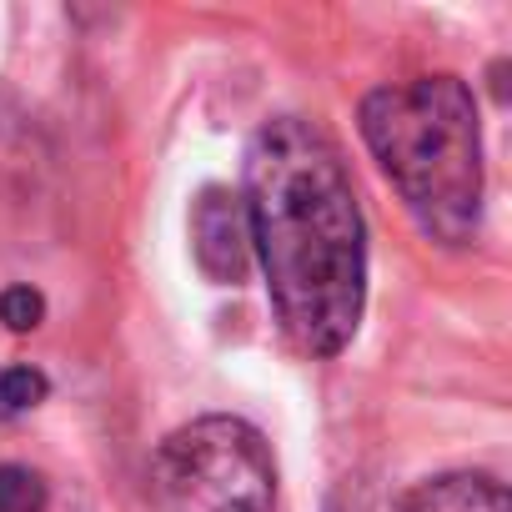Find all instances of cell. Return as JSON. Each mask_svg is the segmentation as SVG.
I'll return each instance as SVG.
<instances>
[{
    "label": "cell",
    "instance_id": "cell-1",
    "mask_svg": "<svg viewBox=\"0 0 512 512\" xmlns=\"http://www.w3.org/2000/svg\"><path fill=\"white\" fill-rule=\"evenodd\" d=\"M241 206L282 332L307 357H337L367 307V226L332 136L302 116L267 121Z\"/></svg>",
    "mask_w": 512,
    "mask_h": 512
},
{
    "label": "cell",
    "instance_id": "cell-2",
    "mask_svg": "<svg viewBox=\"0 0 512 512\" xmlns=\"http://www.w3.org/2000/svg\"><path fill=\"white\" fill-rule=\"evenodd\" d=\"M357 121L412 221L442 246L472 241L482 221V121L467 81L417 76L377 86Z\"/></svg>",
    "mask_w": 512,
    "mask_h": 512
},
{
    "label": "cell",
    "instance_id": "cell-3",
    "mask_svg": "<svg viewBox=\"0 0 512 512\" xmlns=\"http://www.w3.org/2000/svg\"><path fill=\"white\" fill-rule=\"evenodd\" d=\"M156 512H272L277 462L267 437L241 417H196L151 457Z\"/></svg>",
    "mask_w": 512,
    "mask_h": 512
},
{
    "label": "cell",
    "instance_id": "cell-4",
    "mask_svg": "<svg viewBox=\"0 0 512 512\" xmlns=\"http://www.w3.org/2000/svg\"><path fill=\"white\" fill-rule=\"evenodd\" d=\"M191 251L196 267L216 282V287H236L251 267V226H246V206L241 191L226 186H206L191 206Z\"/></svg>",
    "mask_w": 512,
    "mask_h": 512
},
{
    "label": "cell",
    "instance_id": "cell-5",
    "mask_svg": "<svg viewBox=\"0 0 512 512\" xmlns=\"http://www.w3.org/2000/svg\"><path fill=\"white\" fill-rule=\"evenodd\" d=\"M402 512H512V497L492 472H442L417 482Z\"/></svg>",
    "mask_w": 512,
    "mask_h": 512
},
{
    "label": "cell",
    "instance_id": "cell-6",
    "mask_svg": "<svg viewBox=\"0 0 512 512\" xmlns=\"http://www.w3.org/2000/svg\"><path fill=\"white\" fill-rule=\"evenodd\" d=\"M51 392L41 367H0V417H21L31 407H41Z\"/></svg>",
    "mask_w": 512,
    "mask_h": 512
},
{
    "label": "cell",
    "instance_id": "cell-7",
    "mask_svg": "<svg viewBox=\"0 0 512 512\" xmlns=\"http://www.w3.org/2000/svg\"><path fill=\"white\" fill-rule=\"evenodd\" d=\"M51 492H46V477L21 467V462H6L0 467V512H46Z\"/></svg>",
    "mask_w": 512,
    "mask_h": 512
},
{
    "label": "cell",
    "instance_id": "cell-8",
    "mask_svg": "<svg viewBox=\"0 0 512 512\" xmlns=\"http://www.w3.org/2000/svg\"><path fill=\"white\" fill-rule=\"evenodd\" d=\"M0 322H6V332H36L46 322V297L36 287H6L0 292Z\"/></svg>",
    "mask_w": 512,
    "mask_h": 512
}]
</instances>
